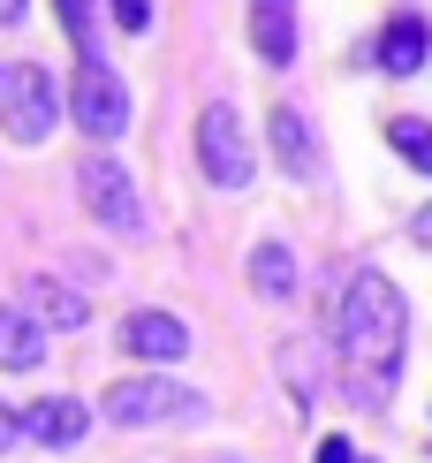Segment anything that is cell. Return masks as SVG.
Segmentation results:
<instances>
[{"instance_id": "1", "label": "cell", "mask_w": 432, "mask_h": 463, "mask_svg": "<svg viewBox=\"0 0 432 463\" xmlns=\"http://www.w3.org/2000/svg\"><path fill=\"white\" fill-rule=\"evenodd\" d=\"M333 342H342L349 388H357L364 402L395 395L402 342H409V304H402V288L387 281L380 266H357V274H349V297H342V319H333Z\"/></svg>"}, {"instance_id": "2", "label": "cell", "mask_w": 432, "mask_h": 463, "mask_svg": "<svg viewBox=\"0 0 432 463\" xmlns=\"http://www.w3.org/2000/svg\"><path fill=\"white\" fill-rule=\"evenodd\" d=\"M99 411L114 426H183V418H205V395L183 388V380H167V373H129V380L107 388Z\"/></svg>"}, {"instance_id": "3", "label": "cell", "mask_w": 432, "mask_h": 463, "mask_svg": "<svg viewBox=\"0 0 432 463\" xmlns=\"http://www.w3.org/2000/svg\"><path fill=\"white\" fill-rule=\"evenodd\" d=\"M198 160H205V183H212V190H250V175H258L250 122H243L228 99H212V107L198 114Z\"/></svg>"}, {"instance_id": "4", "label": "cell", "mask_w": 432, "mask_h": 463, "mask_svg": "<svg viewBox=\"0 0 432 463\" xmlns=\"http://www.w3.org/2000/svg\"><path fill=\"white\" fill-rule=\"evenodd\" d=\"M69 107H76V122H84V137H99V145H114L129 129V91H122V76H114L107 53H76Z\"/></svg>"}, {"instance_id": "5", "label": "cell", "mask_w": 432, "mask_h": 463, "mask_svg": "<svg viewBox=\"0 0 432 463\" xmlns=\"http://www.w3.org/2000/svg\"><path fill=\"white\" fill-rule=\"evenodd\" d=\"M76 198H84V213L99 228H114V236H136V228H145V190L129 183L122 160H84L76 167Z\"/></svg>"}, {"instance_id": "6", "label": "cell", "mask_w": 432, "mask_h": 463, "mask_svg": "<svg viewBox=\"0 0 432 463\" xmlns=\"http://www.w3.org/2000/svg\"><path fill=\"white\" fill-rule=\"evenodd\" d=\"M53 122H61V107H53V84L46 69H0V129H8L15 145H46Z\"/></svg>"}, {"instance_id": "7", "label": "cell", "mask_w": 432, "mask_h": 463, "mask_svg": "<svg viewBox=\"0 0 432 463\" xmlns=\"http://www.w3.org/2000/svg\"><path fill=\"white\" fill-rule=\"evenodd\" d=\"M23 312L46 326V335H84L91 326V304L76 297L69 281H53V274H23Z\"/></svg>"}, {"instance_id": "8", "label": "cell", "mask_w": 432, "mask_h": 463, "mask_svg": "<svg viewBox=\"0 0 432 463\" xmlns=\"http://www.w3.org/2000/svg\"><path fill=\"white\" fill-rule=\"evenodd\" d=\"M266 145H273V160H281L288 183H319V137H311V122L296 107H273L266 114Z\"/></svg>"}, {"instance_id": "9", "label": "cell", "mask_w": 432, "mask_h": 463, "mask_svg": "<svg viewBox=\"0 0 432 463\" xmlns=\"http://www.w3.org/2000/svg\"><path fill=\"white\" fill-rule=\"evenodd\" d=\"M122 350L145 357V364H183L190 357V326L167 319V312H129L122 319Z\"/></svg>"}, {"instance_id": "10", "label": "cell", "mask_w": 432, "mask_h": 463, "mask_svg": "<svg viewBox=\"0 0 432 463\" xmlns=\"http://www.w3.org/2000/svg\"><path fill=\"white\" fill-rule=\"evenodd\" d=\"M15 426H23V440H38V449H76V440L91 433V411L76 395H46V402H31Z\"/></svg>"}, {"instance_id": "11", "label": "cell", "mask_w": 432, "mask_h": 463, "mask_svg": "<svg viewBox=\"0 0 432 463\" xmlns=\"http://www.w3.org/2000/svg\"><path fill=\"white\" fill-rule=\"evenodd\" d=\"M250 46L266 69L296 61V0H250Z\"/></svg>"}, {"instance_id": "12", "label": "cell", "mask_w": 432, "mask_h": 463, "mask_svg": "<svg viewBox=\"0 0 432 463\" xmlns=\"http://www.w3.org/2000/svg\"><path fill=\"white\" fill-rule=\"evenodd\" d=\"M46 364V326L23 304H0V373H38Z\"/></svg>"}, {"instance_id": "13", "label": "cell", "mask_w": 432, "mask_h": 463, "mask_svg": "<svg viewBox=\"0 0 432 463\" xmlns=\"http://www.w3.org/2000/svg\"><path fill=\"white\" fill-rule=\"evenodd\" d=\"M425 46H432L425 15H395V24L380 31V69H387V76H418V69H425Z\"/></svg>"}, {"instance_id": "14", "label": "cell", "mask_w": 432, "mask_h": 463, "mask_svg": "<svg viewBox=\"0 0 432 463\" xmlns=\"http://www.w3.org/2000/svg\"><path fill=\"white\" fill-rule=\"evenodd\" d=\"M250 288H258V297H296V259H288V243L281 236H266L258 250H250Z\"/></svg>"}, {"instance_id": "15", "label": "cell", "mask_w": 432, "mask_h": 463, "mask_svg": "<svg viewBox=\"0 0 432 463\" xmlns=\"http://www.w3.org/2000/svg\"><path fill=\"white\" fill-rule=\"evenodd\" d=\"M387 145H395L418 175H432V122H418V114H387Z\"/></svg>"}, {"instance_id": "16", "label": "cell", "mask_w": 432, "mask_h": 463, "mask_svg": "<svg viewBox=\"0 0 432 463\" xmlns=\"http://www.w3.org/2000/svg\"><path fill=\"white\" fill-rule=\"evenodd\" d=\"M61 24H69V38H76V53H99V46H91V24H99V0H61Z\"/></svg>"}, {"instance_id": "17", "label": "cell", "mask_w": 432, "mask_h": 463, "mask_svg": "<svg viewBox=\"0 0 432 463\" xmlns=\"http://www.w3.org/2000/svg\"><path fill=\"white\" fill-rule=\"evenodd\" d=\"M107 8H114L122 31H152V0H107Z\"/></svg>"}, {"instance_id": "18", "label": "cell", "mask_w": 432, "mask_h": 463, "mask_svg": "<svg viewBox=\"0 0 432 463\" xmlns=\"http://www.w3.org/2000/svg\"><path fill=\"white\" fill-rule=\"evenodd\" d=\"M311 463H357V449H349V440H342V433H326V440H319V449H311Z\"/></svg>"}, {"instance_id": "19", "label": "cell", "mask_w": 432, "mask_h": 463, "mask_svg": "<svg viewBox=\"0 0 432 463\" xmlns=\"http://www.w3.org/2000/svg\"><path fill=\"white\" fill-rule=\"evenodd\" d=\"M409 236H418V243L432 250V205H418V213H409Z\"/></svg>"}, {"instance_id": "20", "label": "cell", "mask_w": 432, "mask_h": 463, "mask_svg": "<svg viewBox=\"0 0 432 463\" xmlns=\"http://www.w3.org/2000/svg\"><path fill=\"white\" fill-rule=\"evenodd\" d=\"M15 440H23V426H15V411L0 402V449H15Z\"/></svg>"}, {"instance_id": "21", "label": "cell", "mask_w": 432, "mask_h": 463, "mask_svg": "<svg viewBox=\"0 0 432 463\" xmlns=\"http://www.w3.org/2000/svg\"><path fill=\"white\" fill-rule=\"evenodd\" d=\"M23 8H31V0H0V31H15V24H23Z\"/></svg>"}]
</instances>
